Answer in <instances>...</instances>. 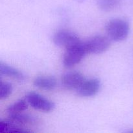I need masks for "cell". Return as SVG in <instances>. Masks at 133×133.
<instances>
[{
  "label": "cell",
  "mask_w": 133,
  "mask_h": 133,
  "mask_svg": "<svg viewBox=\"0 0 133 133\" xmlns=\"http://www.w3.org/2000/svg\"><path fill=\"white\" fill-rule=\"evenodd\" d=\"M130 31L129 23L125 19H113L109 21L106 25V32L109 38L115 42L125 40Z\"/></svg>",
  "instance_id": "cell-1"
},
{
  "label": "cell",
  "mask_w": 133,
  "mask_h": 133,
  "mask_svg": "<svg viewBox=\"0 0 133 133\" xmlns=\"http://www.w3.org/2000/svg\"><path fill=\"white\" fill-rule=\"evenodd\" d=\"M87 54H88V52L84 42H82L66 48L63 57L64 65L67 68L72 67L79 63Z\"/></svg>",
  "instance_id": "cell-2"
},
{
  "label": "cell",
  "mask_w": 133,
  "mask_h": 133,
  "mask_svg": "<svg viewBox=\"0 0 133 133\" xmlns=\"http://www.w3.org/2000/svg\"><path fill=\"white\" fill-rule=\"evenodd\" d=\"M26 101L33 109L49 112L55 109V103L42 95L35 92H30L25 96Z\"/></svg>",
  "instance_id": "cell-3"
},
{
  "label": "cell",
  "mask_w": 133,
  "mask_h": 133,
  "mask_svg": "<svg viewBox=\"0 0 133 133\" xmlns=\"http://www.w3.org/2000/svg\"><path fill=\"white\" fill-rule=\"evenodd\" d=\"M86 49L88 53L101 54L106 51L110 45V41L107 36L96 35L84 42Z\"/></svg>",
  "instance_id": "cell-4"
},
{
  "label": "cell",
  "mask_w": 133,
  "mask_h": 133,
  "mask_svg": "<svg viewBox=\"0 0 133 133\" xmlns=\"http://www.w3.org/2000/svg\"><path fill=\"white\" fill-rule=\"evenodd\" d=\"M53 40L56 45L64 47L66 49L81 42L76 34L67 30H61L56 32Z\"/></svg>",
  "instance_id": "cell-5"
},
{
  "label": "cell",
  "mask_w": 133,
  "mask_h": 133,
  "mask_svg": "<svg viewBox=\"0 0 133 133\" xmlns=\"http://www.w3.org/2000/svg\"><path fill=\"white\" fill-rule=\"evenodd\" d=\"M84 75L79 71H71L66 73L62 77V83L68 90H77L85 81Z\"/></svg>",
  "instance_id": "cell-6"
},
{
  "label": "cell",
  "mask_w": 133,
  "mask_h": 133,
  "mask_svg": "<svg viewBox=\"0 0 133 133\" xmlns=\"http://www.w3.org/2000/svg\"><path fill=\"white\" fill-rule=\"evenodd\" d=\"M100 87V81L98 79L93 78L84 81L77 90V92L82 97H92L98 93Z\"/></svg>",
  "instance_id": "cell-7"
},
{
  "label": "cell",
  "mask_w": 133,
  "mask_h": 133,
  "mask_svg": "<svg viewBox=\"0 0 133 133\" xmlns=\"http://www.w3.org/2000/svg\"><path fill=\"white\" fill-rule=\"evenodd\" d=\"M34 85L38 88L44 90H52L57 86V81L54 77L41 75L35 79Z\"/></svg>",
  "instance_id": "cell-8"
},
{
  "label": "cell",
  "mask_w": 133,
  "mask_h": 133,
  "mask_svg": "<svg viewBox=\"0 0 133 133\" xmlns=\"http://www.w3.org/2000/svg\"><path fill=\"white\" fill-rule=\"evenodd\" d=\"M9 119L13 121L18 124L23 125H35L38 122L39 119L37 117L30 115L28 114H23V113H18V114H10Z\"/></svg>",
  "instance_id": "cell-9"
},
{
  "label": "cell",
  "mask_w": 133,
  "mask_h": 133,
  "mask_svg": "<svg viewBox=\"0 0 133 133\" xmlns=\"http://www.w3.org/2000/svg\"><path fill=\"white\" fill-rule=\"evenodd\" d=\"M0 132H19L25 133L29 131L25 129L22 125L15 123L10 119L0 121Z\"/></svg>",
  "instance_id": "cell-10"
},
{
  "label": "cell",
  "mask_w": 133,
  "mask_h": 133,
  "mask_svg": "<svg viewBox=\"0 0 133 133\" xmlns=\"http://www.w3.org/2000/svg\"><path fill=\"white\" fill-rule=\"evenodd\" d=\"M0 73L1 75L12 77L19 81L24 80L25 79L24 75L19 70L2 62L0 63Z\"/></svg>",
  "instance_id": "cell-11"
},
{
  "label": "cell",
  "mask_w": 133,
  "mask_h": 133,
  "mask_svg": "<svg viewBox=\"0 0 133 133\" xmlns=\"http://www.w3.org/2000/svg\"><path fill=\"white\" fill-rule=\"evenodd\" d=\"M28 103L25 100H19L12 104L6 109L7 113L9 115L10 114H14L20 113L25 110L28 108Z\"/></svg>",
  "instance_id": "cell-12"
},
{
  "label": "cell",
  "mask_w": 133,
  "mask_h": 133,
  "mask_svg": "<svg viewBox=\"0 0 133 133\" xmlns=\"http://www.w3.org/2000/svg\"><path fill=\"white\" fill-rule=\"evenodd\" d=\"M122 0H97V5L103 11H110L116 9Z\"/></svg>",
  "instance_id": "cell-13"
},
{
  "label": "cell",
  "mask_w": 133,
  "mask_h": 133,
  "mask_svg": "<svg viewBox=\"0 0 133 133\" xmlns=\"http://www.w3.org/2000/svg\"><path fill=\"white\" fill-rule=\"evenodd\" d=\"M12 91V84L6 82L1 81L0 83V98L6 99L11 94Z\"/></svg>",
  "instance_id": "cell-14"
},
{
  "label": "cell",
  "mask_w": 133,
  "mask_h": 133,
  "mask_svg": "<svg viewBox=\"0 0 133 133\" xmlns=\"http://www.w3.org/2000/svg\"><path fill=\"white\" fill-rule=\"evenodd\" d=\"M76 1H79V2H82V1H84V0H76Z\"/></svg>",
  "instance_id": "cell-15"
}]
</instances>
